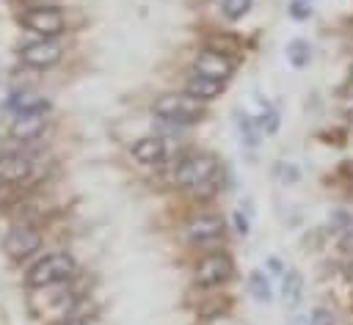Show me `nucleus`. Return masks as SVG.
<instances>
[{
  "label": "nucleus",
  "instance_id": "f257e3e1",
  "mask_svg": "<svg viewBox=\"0 0 353 325\" xmlns=\"http://www.w3.org/2000/svg\"><path fill=\"white\" fill-rule=\"evenodd\" d=\"M152 110L154 116L171 124H199L207 116L204 102L193 99L190 94H163L160 99H154Z\"/></svg>",
  "mask_w": 353,
  "mask_h": 325
},
{
  "label": "nucleus",
  "instance_id": "f03ea898",
  "mask_svg": "<svg viewBox=\"0 0 353 325\" xmlns=\"http://www.w3.org/2000/svg\"><path fill=\"white\" fill-rule=\"evenodd\" d=\"M74 267L77 264L66 251H55V253H47L44 259H39L28 270L25 281H28L30 289L33 286H50V284H63V281H69L74 275Z\"/></svg>",
  "mask_w": 353,
  "mask_h": 325
},
{
  "label": "nucleus",
  "instance_id": "7ed1b4c3",
  "mask_svg": "<svg viewBox=\"0 0 353 325\" xmlns=\"http://www.w3.org/2000/svg\"><path fill=\"white\" fill-rule=\"evenodd\" d=\"M19 22L30 30V33H39L41 39H55L63 33L66 28V19L58 8L52 6H36V8H28L19 14Z\"/></svg>",
  "mask_w": 353,
  "mask_h": 325
},
{
  "label": "nucleus",
  "instance_id": "20e7f679",
  "mask_svg": "<svg viewBox=\"0 0 353 325\" xmlns=\"http://www.w3.org/2000/svg\"><path fill=\"white\" fill-rule=\"evenodd\" d=\"M215 168H218V162H215L212 154L196 151V154H188V157L176 165L174 182L182 185V187H196V185H201V182H210V179L215 176Z\"/></svg>",
  "mask_w": 353,
  "mask_h": 325
},
{
  "label": "nucleus",
  "instance_id": "39448f33",
  "mask_svg": "<svg viewBox=\"0 0 353 325\" xmlns=\"http://www.w3.org/2000/svg\"><path fill=\"white\" fill-rule=\"evenodd\" d=\"M33 297H41V306H33L30 311L36 317H66L69 306L74 303V295L69 292L66 281L63 284H50V286H33Z\"/></svg>",
  "mask_w": 353,
  "mask_h": 325
},
{
  "label": "nucleus",
  "instance_id": "423d86ee",
  "mask_svg": "<svg viewBox=\"0 0 353 325\" xmlns=\"http://www.w3.org/2000/svg\"><path fill=\"white\" fill-rule=\"evenodd\" d=\"M234 273V264H232V256L223 253V251H215V253H207L196 262V284L199 286H221L223 281H229Z\"/></svg>",
  "mask_w": 353,
  "mask_h": 325
},
{
  "label": "nucleus",
  "instance_id": "0eeeda50",
  "mask_svg": "<svg viewBox=\"0 0 353 325\" xmlns=\"http://www.w3.org/2000/svg\"><path fill=\"white\" fill-rule=\"evenodd\" d=\"M39 248H41V234H39L33 226H28V223L11 226L8 234H6V240H3V251H6L11 259H17V262L33 256Z\"/></svg>",
  "mask_w": 353,
  "mask_h": 325
},
{
  "label": "nucleus",
  "instance_id": "6e6552de",
  "mask_svg": "<svg viewBox=\"0 0 353 325\" xmlns=\"http://www.w3.org/2000/svg\"><path fill=\"white\" fill-rule=\"evenodd\" d=\"M19 61L25 66H36V69H47L52 63L61 61V44L52 39H39V41H28L19 47Z\"/></svg>",
  "mask_w": 353,
  "mask_h": 325
},
{
  "label": "nucleus",
  "instance_id": "1a4fd4ad",
  "mask_svg": "<svg viewBox=\"0 0 353 325\" xmlns=\"http://www.w3.org/2000/svg\"><path fill=\"white\" fill-rule=\"evenodd\" d=\"M193 69H196V74H204V77H212V80L226 83V80L232 77V72H234V63H232V58H226L223 52L207 47V50H201V52L193 58Z\"/></svg>",
  "mask_w": 353,
  "mask_h": 325
},
{
  "label": "nucleus",
  "instance_id": "9d476101",
  "mask_svg": "<svg viewBox=\"0 0 353 325\" xmlns=\"http://www.w3.org/2000/svg\"><path fill=\"white\" fill-rule=\"evenodd\" d=\"M185 234H188L190 242H210V240H218V237L223 234V218H221V215H212V212L196 215V218L188 220Z\"/></svg>",
  "mask_w": 353,
  "mask_h": 325
},
{
  "label": "nucleus",
  "instance_id": "9b49d317",
  "mask_svg": "<svg viewBox=\"0 0 353 325\" xmlns=\"http://www.w3.org/2000/svg\"><path fill=\"white\" fill-rule=\"evenodd\" d=\"M30 157L22 154V151H6L0 154V182L6 185H17L22 179L30 176Z\"/></svg>",
  "mask_w": 353,
  "mask_h": 325
},
{
  "label": "nucleus",
  "instance_id": "f8f14e48",
  "mask_svg": "<svg viewBox=\"0 0 353 325\" xmlns=\"http://www.w3.org/2000/svg\"><path fill=\"white\" fill-rule=\"evenodd\" d=\"M44 127H47V116H44V113H22V116H17V118L11 121L8 135H11L14 140L28 143V140H36V138L44 132Z\"/></svg>",
  "mask_w": 353,
  "mask_h": 325
},
{
  "label": "nucleus",
  "instance_id": "ddd939ff",
  "mask_svg": "<svg viewBox=\"0 0 353 325\" xmlns=\"http://www.w3.org/2000/svg\"><path fill=\"white\" fill-rule=\"evenodd\" d=\"M132 157L143 165H157L163 157H165V143L163 138L157 135H146V138H138L132 143Z\"/></svg>",
  "mask_w": 353,
  "mask_h": 325
},
{
  "label": "nucleus",
  "instance_id": "4468645a",
  "mask_svg": "<svg viewBox=\"0 0 353 325\" xmlns=\"http://www.w3.org/2000/svg\"><path fill=\"white\" fill-rule=\"evenodd\" d=\"M221 91H223V83L212 80V77H204V74H193L185 83V94H190L199 102H212V99L221 96Z\"/></svg>",
  "mask_w": 353,
  "mask_h": 325
},
{
  "label": "nucleus",
  "instance_id": "2eb2a0df",
  "mask_svg": "<svg viewBox=\"0 0 353 325\" xmlns=\"http://www.w3.org/2000/svg\"><path fill=\"white\" fill-rule=\"evenodd\" d=\"M6 107L14 113V116H22V113H47L50 110V102L33 91H22V94H11Z\"/></svg>",
  "mask_w": 353,
  "mask_h": 325
},
{
  "label": "nucleus",
  "instance_id": "dca6fc26",
  "mask_svg": "<svg viewBox=\"0 0 353 325\" xmlns=\"http://www.w3.org/2000/svg\"><path fill=\"white\" fill-rule=\"evenodd\" d=\"M281 295L287 306H298L303 297V275L298 270H284V284H281Z\"/></svg>",
  "mask_w": 353,
  "mask_h": 325
},
{
  "label": "nucleus",
  "instance_id": "f3484780",
  "mask_svg": "<svg viewBox=\"0 0 353 325\" xmlns=\"http://www.w3.org/2000/svg\"><path fill=\"white\" fill-rule=\"evenodd\" d=\"M248 289H251V295H254L256 303H270V300H273L270 281H268V275H265L262 270H254V273L248 275Z\"/></svg>",
  "mask_w": 353,
  "mask_h": 325
},
{
  "label": "nucleus",
  "instance_id": "a211bd4d",
  "mask_svg": "<svg viewBox=\"0 0 353 325\" xmlns=\"http://www.w3.org/2000/svg\"><path fill=\"white\" fill-rule=\"evenodd\" d=\"M309 58H312V47H309V41H303V39H292V41L287 44V61H290L295 69L306 66Z\"/></svg>",
  "mask_w": 353,
  "mask_h": 325
},
{
  "label": "nucleus",
  "instance_id": "6ab92c4d",
  "mask_svg": "<svg viewBox=\"0 0 353 325\" xmlns=\"http://www.w3.org/2000/svg\"><path fill=\"white\" fill-rule=\"evenodd\" d=\"M237 129H240V135H243V140H245V146H256L259 143V127H256V121L251 118V116H245V113H237Z\"/></svg>",
  "mask_w": 353,
  "mask_h": 325
},
{
  "label": "nucleus",
  "instance_id": "aec40b11",
  "mask_svg": "<svg viewBox=\"0 0 353 325\" xmlns=\"http://www.w3.org/2000/svg\"><path fill=\"white\" fill-rule=\"evenodd\" d=\"M251 3L254 0H221V11H223V17L229 22H237V19H243L248 14Z\"/></svg>",
  "mask_w": 353,
  "mask_h": 325
},
{
  "label": "nucleus",
  "instance_id": "412c9836",
  "mask_svg": "<svg viewBox=\"0 0 353 325\" xmlns=\"http://www.w3.org/2000/svg\"><path fill=\"white\" fill-rule=\"evenodd\" d=\"M256 127H259V132H265V135H273V132L279 129V113H276L270 105H265L262 116L256 118Z\"/></svg>",
  "mask_w": 353,
  "mask_h": 325
},
{
  "label": "nucleus",
  "instance_id": "4be33fe9",
  "mask_svg": "<svg viewBox=\"0 0 353 325\" xmlns=\"http://www.w3.org/2000/svg\"><path fill=\"white\" fill-rule=\"evenodd\" d=\"M276 176H279L284 185H295V182L301 179V171H298V165H292V162H279V165H276Z\"/></svg>",
  "mask_w": 353,
  "mask_h": 325
},
{
  "label": "nucleus",
  "instance_id": "5701e85b",
  "mask_svg": "<svg viewBox=\"0 0 353 325\" xmlns=\"http://www.w3.org/2000/svg\"><path fill=\"white\" fill-rule=\"evenodd\" d=\"M309 325H336V317H334L331 308L317 306V308L309 311Z\"/></svg>",
  "mask_w": 353,
  "mask_h": 325
},
{
  "label": "nucleus",
  "instance_id": "b1692460",
  "mask_svg": "<svg viewBox=\"0 0 353 325\" xmlns=\"http://www.w3.org/2000/svg\"><path fill=\"white\" fill-rule=\"evenodd\" d=\"M287 14H290L292 19H298V22H303V19H309V17H312V8H309V0H292V3L287 6Z\"/></svg>",
  "mask_w": 353,
  "mask_h": 325
},
{
  "label": "nucleus",
  "instance_id": "393cba45",
  "mask_svg": "<svg viewBox=\"0 0 353 325\" xmlns=\"http://www.w3.org/2000/svg\"><path fill=\"white\" fill-rule=\"evenodd\" d=\"M331 220L339 223V231H350V229H353V218H350L345 209H336V212L331 215Z\"/></svg>",
  "mask_w": 353,
  "mask_h": 325
},
{
  "label": "nucleus",
  "instance_id": "a878e982",
  "mask_svg": "<svg viewBox=\"0 0 353 325\" xmlns=\"http://www.w3.org/2000/svg\"><path fill=\"white\" fill-rule=\"evenodd\" d=\"M232 220H234V231H237V234H243V237H245V234L251 231V229H248V218H245L240 209L232 215Z\"/></svg>",
  "mask_w": 353,
  "mask_h": 325
},
{
  "label": "nucleus",
  "instance_id": "bb28decb",
  "mask_svg": "<svg viewBox=\"0 0 353 325\" xmlns=\"http://www.w3.org/2000/svg\"><path fill=\"white\" fill-rule=\"evenodd\" d=\"M52 325H88L83 317H72V314H66V317H61V319H55Z\"/></svg>",
  "mask_w": 353,
  "mask_h": 325
},
{
  "label": "nucleus",
  "instance_id": "cd10ccee",
  "mask_svg": "<svg viewBox=\"0 0 353 325\" xmlns=\"http://www.w3.org/2000/svg\"><path fill=\"white\" fill-rule=\"evenodd\" d=\"M268 267H270V270H276V273H284V270H281V262H279V259H268Z\"/></svg>",
  "mask_w": 353,
  "mask_h": 325
},
{
  "label": "nucleus",
  "instance_id": "c85d7f7f",
  "mask_svg": "<svg viewBox=\"0 0 353 325\" xmlns=\"http://www.w3.org/2000/svg\"><path fill=\"white\" fill-rule=\"evenodd\" d=\"M19 3H33V0H19Z\"/></svg>",
  "mask_w": 353,
  "mask_h": 325
},
{
  "label": "nucleus",
  "instance_id": "c756f323",
  "mask_svg": "<svg viewBox=\"0 0 353 325\" xmlns=\"http://www.w3.org/2000/svg\"><path fill=\"white\" fill-rule=\"evenodd\" d=\"M290 325H292V322H290Z\"/></svg>",
  "mask_w": 353,
  "mask_h": 325
}]
</instances>
